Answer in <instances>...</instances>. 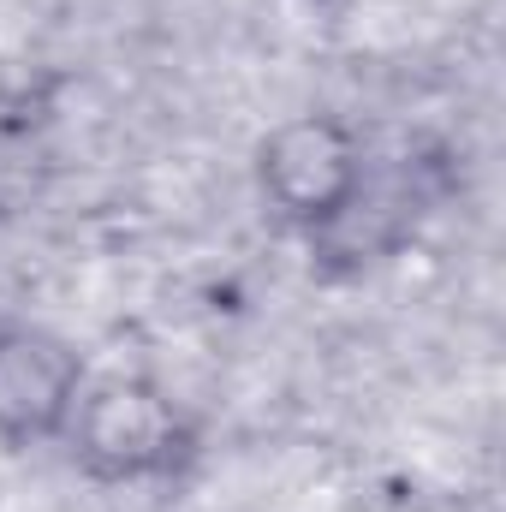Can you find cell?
Returning <instances> with one entry per match:
<instances>
[{
	"label": "cell",
	"mask_w": 506,
	"mask_h": 512,
	"mask_svg": "<svg viewBox=\"0 0 506 512\" xmlns=\"http://www.w3.org/2000/svg\"><path fill=\"white\" fill-rule=\"evenodd\" d=\"M72 465L96 483H161L179 477L197 453V429L185 405L143 370H102L84 376L72 423L60 435Z\"/></svg>",
	"instance_id": "obj_1"
},
{
	"label": "cell",
	"mask_w": 506,
	"mask_h": 512,
	"mask_svg": "<svg viewBox=\"0 0 506 512\" xmlns=\"http://www.w3.org/2000/svg\"><path fill=\"white\" fill-rule=\"evenodd\" d=\"M364 137L340 114H292L256 143V191L268 215L304 239H322L364 185Z\"/></svg>",
	"instance_id": "obj_2"
},
{
	"label": "cell",
	"mask_w": 506,
	"mask_h": 512,
	"mask_svg": "<svg viewBox=\"0 0 506 512\" xmlns=\"http://www.w3.org/2000/svg\"><path fill=\"white\" fill-rule=\"evenodd\" d=\"M84 352L42 322H0V447H48L84 393Z\"/></svg>",
	"instance_id": "obj_3"
}]
</instances>
